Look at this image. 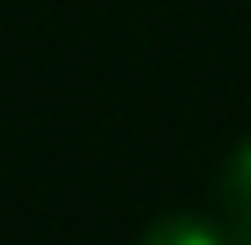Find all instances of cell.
Listing matches in <instances>:
<instances>
[{"mask_svg":"<svg viewBox=\"0 0 251 245\" xmlns=\"http://www.w3.org/2000/svg\"><path fill=\"white\" fill-rule=\"evenodd\" d=\"M219 197H225V235H230V245H251V139L225 160Z\"/></svg>","mask_w":251,"mask_h":245,"instance_id":"obj_1","label":"cell"},{"mask_svg":"<svg viewBox=\"0 0 251 245\" xmlns=\"http://www.w3.org/2000/svg\"><path fill=\"white\" fill-rule=\"evenodd\" d=\"M139 245H230V235L219 224L198 219V213H166V219H155L145 229Z\"/></svg>","mask_w":251,"mask_h":245,"instance_id":"obj_2","label":"cell"}]
</instances>
